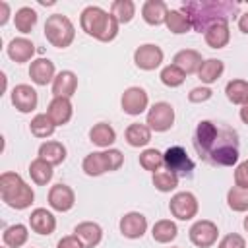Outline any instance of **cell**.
<instances>
[{"label":"cell","mask_w":248,"mask_h":248,"mask_svg":"<svg viewBox=\"0 0 248 248\" xmlns=\"http://www.w3.org/2000/svg\"><path fill=\"white\" fill-rule=\"evenodd\" d=\"M244 105H246V107H248V101H246V103H244Z\"/></svg>","instance_id":"49"},{"label":"cell","mask_w":248,"mask_h":248,"mask_svg":"<svg viewBox=\"0 0 248 248\" xmlns=\"http://www.w3.org/2000/svg\"><path fill=\"white\" fill-rule=\"evenodd\" d=\"M240 120L244 124H248V107L246 105H242V108H240Z\"/></svg>","instance_id":"47"},{"label":"cell","mask_w":248,"mask_h":248,"mask_svg":"<svg viewBox=\"0 0 248 248\" xmlns=\"http://www.w3.org/2000/svg\"><path fill=\"white\" fill-rule=\"evenodd\" d=\"M223 70H225L223 60L207 58V60L202 62V66H200V70H198V78H200L203 83H213V81H217V79L221 78Z\"/></svg>","instance_id":"32"},{"label":"cell","mask_w":248,"mask_h":248,"mask_svg":"<svg viewBox=\"0 0 248 248\" xmlns=\"http://www.w3.org/2000/svg\"><path fill=\"white\" fill-rule=\"evenodd\" d=\"M227 99L234 105H244L248 101V81L246 79H231L225 87Z\"/></svg>","instance_id":"35"},{"label":"cell","mask_w":248,"mask_h":248,"mask_svg":"<svg viewBox=\"0 0 248 248\" xmlns=\"http://www.w3.org/2000/svg\"><path fill=\"white\" fill-rule=\"evenodd\" d=\"M52 174H54V172H52V165L46 163L45 159L37 157V159H33V161L29 163V176H31V180H33L35 184L45 186L46 182H50Z\"/></svg>","instance_id":"30"},{"label":"cell","mask_w":248,"mask_h":248,"mask_svg":"<svg viewBox=\"0 0 248 248\" xmlns=\"http://www.w3.org/2000/svg\"><path fill=\"white\" fill-rule=\"evenodd\" d=\"M167 12H169V8L163 0H145L143 6H141V16H143L145 23H149V25L165 23Z\"/></svg>","instance_id":"24"},{"label":"cell","mask_w":248,"mask_h":248,"mask_svg":"<svg viewBox=\"0 0 248 248\" xmlns=\"http://www.w3.org/2000/svg\"><path fill=\"white\" fill-rule=\"evenodd\" d=\"M46 114L50 116V120H52L56 126L68 124L70 118H72V114H74V108H72L70 99H66V97H54V99L48 103Z\"/></svg>","instance_id":"19"},{"label":"cell","mask_w":248,"mask_h":248,"mask_svg":"<svg viewBox=\"0 0 248 248\" xmlns=\"http://www.w3.org/2000/svg\"><path fill=\"white\" fill-rule=\"evenodd\" d=\"M244 229H246V232H248V215L244 217Z\"/></svg>","instance_id":"48"},{"label":"cell","mask_w":248,"mask_h":248,"mask_svg":"<svg viewBox=\"0 0 248 248\" xmlns=\"http://www.w3.org/2000/svg\"><path fill=\"white\" fill-rule=\"evenodd\" d=\"M35 23H37V12L29 6H23L14 14V25L19 33H31Z\"/></svg>","instance_id":"34"},{"label":"cell","mask_w":248,"mask_h":248,"mask_svg":"<svg viewBox=\"0 0 248 248\" xmlns=\"http://www.w3.org/2000/svg\"><path fill=\"white\" fill-rule=\"evenodd\" d=\"M56 248H85V246H83V242L76 234H68V236H62L58 240Z\"/></svg>","instance_id":"44"},{"label":"cell","mask_w":248,"mask_h":248,"mask_svg":"<svg viewBox=\"0 0 248 248\" xmlns=\"http://www.w3.org/2000/svg\"><path fill=\"white\" fill-rule=\"evenodd\" d=\"M238 29L248 35V12L240 14V17H238Z\"/></svg>","instance_id":"45"},{"label":"cell","mask_w":248,"mask_h":248,"mask_svg":"<svg viewBox=\"0 0 248 248\" xmlns=\"http://www.w3.org/2000/svg\"><path fill=\"white\" fill-rule=\"evenodd\" d=\"M79 25L87 35H91V37H95L103 43H110L118 35V25L120 23L112 14L105 12L103 8L87 6L79 16Z\"/></svg>","instance_id":"3"},{"label":"cell","mask_w":248,"mask_h":248,"mask_svg":"<svg viewBox=\"0 0 248 248\" xmlns=\"http://www.w3.org/2000/svg\"><path fill=\"white\" fill-rule=\"evenodd\" d=\"M140 165L149 170V172H159V169L163 167V153L157 149H145L140 153Z\"/></svg>","instance_id":"38"},{"label":"cell","mask_w":248,"mask_h":248,"mask_svg":"<svg viewBox=\"0 0 248 248\" xmlns=\"http://www.w3.org/2000/svg\"><path fill=\"white\" fill-rule=\"evenodd\" d=\"M124 138L128 141V145L132 147H143L151 141V128L147 124H140V122H134L126 128L124 132Z\"/></svg>","instance_id":"25"},{"label":"cell","mask_w":248,"mask_h":248,"mask_svg":"<svg viewBox=\"0 0 248 248\" xmlns=\"http://www.w3.org/2000/svg\"><path fill=\"white\" fill-rule=\"evenodd\" d=\"M227 203L232 211H248V188L232 186L227 192Z\"/></svg>","instance_id":"37"},{"label":"cell","mask_w":248,"mask_h":248,"mask_svg":"<svg viewBox=\"0 0 248 248\" xmlns=\"http://www.w3.org/2000/svg\"><path fill=\"white\" fill-rule=\"evenodd\" d=\"M89 140L99 147H110L116 141V132L110 124L99 122L89 130Z\"/></svg>","instance_id":"26"},{"label":"cell","mask_w":248,"mask_h":248,"mask_svg":"<svg viewBox=\"0 0 248 248\" xmlns=\"http://www.w3.org/2000/svg\"><path fill=\"white\" fill-rule=\"evenodd\" d=\"M0 6H2V17H0V25H4V23L8 21V17H10V6H8V2H2Z\"/></svg>","instance_id":"46"},{"label":"cell","mask_w":248,"mask_h":248,"mask_svg":"<svg viewBox=\"0 0 248 248\" xmlns=\"http://www.w3.org/2000/svg\"><path fill=\"white\" fill-rule=\"evenodd\" d=\"M231 31H229V21H215L205 29V43L211 48H223L229 45Z\"/></svg>","instance_id":"23"},{"label":"cell","mask_w":248,"mask_h":248,"mask_svg":"<svg viewBox=\"0 0 248 248\" xmlns=\"http://www.w3.org/2000/svg\"><path fill=\"white\" fill-rule=\"evenodd\" d=\"M219 229L209 219H200L190 227V240L198 248H211L217 242Z\"/></svg>","instance_id":"10"},{"label":"cell","mask_w":248,"mask_h":248,"mask_svg":"<svg viewBox=\"0 0 248 248\" xmlns=\"http://www.w3.org/2000/svg\"><path fill=\"white\" fill-rule=\"evenodd\" d=\"M37 91L27 83H19L12 89V105L19 112H31L37 107Z\"/></svg>","instance_id":"15"},{"label":"cell","mask_w":248,"mask_h":248,"mask_svg":"<svg viewBox=\"0 0 248 248\" xmlns=\"http://www.w3.org/2000/svg\"><path fill=\"white\" fill-rule=\"evenodd\" d=\"M54 128H56V124L50 120V116L46 112L35 114L31 124H29V130L35 138H50L54 134Z\"/></svg>","instance_id":"33"},{"label":"cell","mask_w":248,"mask_h":248,"mask_svg":"<svg viewBox=\"0 0 248 248\" xmlns=\"http://www.w3.org/2000/svg\"><path fill=\"white\" fill-rule=\"evenodd\" d=\"M234 186L240 188H248V167L246 163H240L234 170Z\"/></svg>","instance_id":"43"},{"label":"cell","mask_w":248,"mask_h":248,"mask_svg":"<svg viewBox=\"0 0 248 248\" xmlns=\"http://www.w3.org/2000/svg\"><path fill=\"white\" fill-rule=\"evenodd\" d=\"M39 157L45 159L46 163H50L52 167H54V165H60V163H64V159H66V147H64L60 141H54V140L45 141V143H41V147H39Z\"/></svg>","instance_id":"28"},{"label":"cell","mask_w":248,"mask_h":248,"mask_svg":"<svg viewBox=\"0 0 248 248\" xmlns=\"http://www.w3.org/2000/svg\"><path fill=\"white\" fill-rule=\"evenodd\" d=\"M74 234L83 242L85 248H95L103 238V229L93 221H83V223L76 225Z\"/></svg>","instance_id":"21"},{"label":"cell","mask_w":248,"mask_h":248,"mask_svg":"<svg viewBox=\"0 0 248 248\" xmlns=\"http://www.w3.org/2000/svg\"><path fill=\"white\" fill-rule=\"evenodd\" d=\"M29 238V232H27V227L21 225V223H16V225H10L4 229V234H2V240L8 248H21Z\"/></svg>","instance_id":"31"},{"label":"cell","mask_w":248,"mask_h":248,"mask_svg":"<svg viewBox=\"0 0 248 248\" xmlns=\"http://www.w3.org/2000/svg\"><path fill=\"white\" fill-rule=\"evenodd\" d=\"M110 14L118 19V23H128L136 16V4L132 0H114L110 4Z\"/></svg>","instance_id":"36"},{"label":"cell","mask_w":248,"mask_h":248,"mask_svg":"<svg viewBox=\"0 0 248 248\" xmlns=\"http://www.w3.org/2000/svg\"><path fill=\"white\" fill-rule=\"evenodd\" d=\"M236 10V4L231 2H186L182 12L190 17L196 31H203L215 21H227L229 14Z\"/></svg>","instance_id":"2"},{"label":"cell","mask_w":248,"mask_h":248,"mask_svg":"<svg viewBox=\"0 0 248 248\" xmlns=\"http://www.w3.org/2000/svg\"><path fill=\"white\" fill-rule=\"evenodd\" d=\"M151 132H167L174 124V108L170 103L159 101L147 110V122Z\"/></svg>","instance_id":"8"},{"label":"cell","mask_w":248,"mask_h":248,"mask_svg":"<svg viewBox=\"0 0 248 248\" xmlns=\"http://www.w3.org/2000/svg\"><path fill=\"white\" fill-rule=\"evenodd\" d=\"M8 56L16 62V64H23V62H29L35 54V45L25 39V37H16L10 41L8 48H6Z\"/></svg>","instance_id":"17"},{"label":"cell","mask_w":248,"mask_h":248,"mask_svg":"<svg viewBox=\"0 0 248 248\" xmlns=\"http://www.w3.org/2000/svg\"><path fill=\"white\" fill-rule=\"evenodd\" d=\"M153 186L159 192H172L178 186V176L170 170H159L153 174Z\"/></svg>","instance_id":"40"},{"label":"cell","mask_w":248,"mask_h":248,"mask_svg":"<svg viewBox=\"0 0 248 248\" xmlns=\"http://www.w3.org/2000/svg\"><path fill=\"white\" fill-rule=\"evenodd\" d=\"M76 203V194L74 190L68 186V184H54L50 190H48V205L54 209V211H70Z\"/></svg>","instance_id":"13"},{"label":"cell","mask_w":248,"mask_h":248,"mask_svg":"<svg viewBox=\"0 0 248 248\" xmlns=\"http://www.w3.org/2000/svg\"><path fill=\"white\" fill-rule=\"evenodd\" d=\"M45 37L46 41L56 46V48H66L72 45L74 37H76V29L74 23L70 21L68 16L62 14H52L46 17L45 21Z\"/></svg>","instance_id":"6"},{"label":"cell","mask_w":248,"mask_h":248,"mask_svg":"<svg viewBox=\"0 0 248 248\" xmlns=\"http://www.w3.org/2000/svg\"><path fill=\"white\" fill-rule=\"evenodd\" d=\"M161 81L167 85V87H178V85H182L184 83V79H186V74L178 68V66H174V64H169V66H165L163 70H161Z\"/></svg>","instance_id":"39"},{"label":"cell","mask_w":248,"mask_h":248,"mask_svg":"<svg viewBox=\"0 0 248 248\" xmlns=\"http://www.w3.org/2000/svg\"><path fill=\"white\" fill-rule=\"evenodd\" d=\"M29 227H31V231L37 232V234H43V236H45V234H52L54 229H56V219H54V215H52L48 209L37 207V209H33L31 215H29Z\"/></svg>","instance_id":"16"},{"label":"cell","mask_w":248,"mask_h":248,"mask_svg":"<svg viewBox=\"0 0 248 248\" xmlns=\"http://www.w3.org/2000/svg\"><path fill=\"white\" fill-rule=\"evenodd\" d=\"M0 196L2 202L12 209H27L35 200L33 188L17 172L10 170L0 174Z\"/></svg>","instance_id":"4"},{"label":"cell","mask_w":248,"mask_h":248,"mask_svg":"<svg viewBox=\"0 0 248 248\" xmlns=\"http://www.w3.org/2000/svg\"><path fill=\"white\" fill-rule=\"evenodd\" d=\"M178 234V227L174 221L170 219H161L153 225L151 229V236L155 242H161V244H167V242H172Z\"/></svg>","instance_id":"29"},{"label":"cell","mask_w":248,"mask_h":248,"mask_svg":"<svg viewBox=\"0 0 248 248\" xmlns=\"http://www.w3.org/2000/svg\"><path fill=\"white\" fill-rule=\"evenodd\" d=\"M29 78L37 85H46V83L54 81V78H56L54 64L48 58H37V60H33L31 66H29Z\"/></svg>","instance_id":"18"},{"label":"cell","mask_w":248,"mask_h":248,"mask_svg":"<svg viewBox=\"0 0 248 248\" xmlns=\"http://www.w3.org/2000/svg\"><path fill=\"white\" fill-rule=\"evenodd\" d=\"M244 163H246V167H248V161H244Z\"/></svg>","instance_id":"50"},{"label":"cell","mask_w":248,"mask_h":248,"mask_svg":"<svg viewBox=\"0 0 248 248\" xmlns=\"http://www.w3.org/2000/svg\"><path fill=\"white\" fill-rule=\"evenodd\" d=\"M202 62H203L202 54H200L198 50H194V48L178 50V52L174 54V58H172V64H174V66H178L186 76H188V74L198 72V70H200V66H202Z\"/></svg>","instance_id":"22"},{"label":"cell","mask_w":248,"mask_h":248,"mask_svg":"<svg viewBox=\"0 0 248 248\" xmlns=\"http://www.w3.org/2000/svg\"><path fill=\"white\" fill-rule=\"evenodd\" d=\"M124 163V155L118 149H107V151H93L85 155L81 169L87 176H101L110 170H118Z\"/></svg>","instance_id":"5"},{"label":"cell","mask_w":248,"mask_h":248,"mask_svg":"<svg viewBox=\"0 0 248 248\" xmlns=\"http://www.w3.org/2000/svg\"><path fill=\"white\" fill-rule=\"evenodd\" d=\"M147 103H149V99H147L145 89L136 87V85H134V87H128V89L122 93V99H120L122 110H124L126 114H132V116L141 114V112L147 108Z\"/></svg>","instance_id":"12"},{"label":"cell","mask_w":248,"mask_h":248,"mask_svg":"<svg viewBox=\"0 0 248 248\" xmlns=\"http://www.w3.org/2000/svg\"><path fill=\"white\" fill-rule=\"evenodd\" d=\"M134 62L140 70H155L161 66L163 62V50L161 46L153 45V43H145V45H140L136 50H134Z\"/></svg>","instance_id":"11"},{"label":"cell","mask_w":248,"mask_h":248,"mask_svg":"<svg viewBox=\"0 0 248 248\" xmlns=\"http://www.w3.org/2000/svg\"><path fill=\"white\" fill-rule=\"evenodd\" d=\"M163 165L167 170L174 172L176 176H188L194 170V161L180 145H172L163 153Z\"/></svg>","instance_id":"7"},{"label":"cell","mask_w":248,"mask_h":248,"mask_svg":"<svg viewBox=\"0 0 248 248\" xmlns=\"http://www.w3.org/2000/svg\"><path fill=\"white\" fill-rule=\"evenodd\" d=\"M147 231V219L140 211L124 213L120 219V232L126 238H141Z\"/></svg>","instance_id":"14"},{"label":"cell","mask_w":248,"mask_h":248,"mask_svg":"<svg viewBox=\"0 0 248 248\" xmlns=\"http://www.w3.org/2000/svg\"><path fill=\"white\" fill-rule=\"evenodd\" d=\"M217 248H246V240H244V236H240L236 232H231V234H225L221 238Z\"/></svg>","instance_id":"41"},{"label":"cell","mask_w":248,"mask_h":248,"mask_svg":"<svg viewBox=\"0 0 248 248\" xmlns=\"http://www.w3.org/2000/svg\"><path fill=\"white\" fill-rule=\"evenodd\" d=\"M165 25L174 35H182V33H188L192 29V21L182 10H169L167 17H165Z\"/></svg>","instance_id":"27"},{"label":"cell","mask_w":248,"mask_h":248,"mask_svg":"<svg viewBox=\"0 0 248 248\" xmlns=\"http://www.w3.org/2000/svg\"><path fill=\"white\" fill-rule=\"evenodd\" d=\"M78 89V76L70 70H62L56 74L52 81V95L54 97H66L70 99Z\"/></svg>","instance_id":"20"},{"label":"cell","mask_w":248,"mask_h":248,"mask_svg":"<svg viewBox=\"0 0 248 248\" xmlns=\"http://www.w3.org/2000/svg\"><path fill=\"white\" fill-rule=\"evenodd\" d=\"M194 147L198 155L219 167H232L238 161V136L232 128H219L211 120H202L196 126Z\"/></svg>","instance_id":"1"},{"label":"cell","mask_w":248,"mask_h":248,"mask_svg":"<svg viewBox=\"0 0 248 248\" xmlns=\"http://www.w3.org/2000/svg\"><path fill=\"white\" fill-rule=\"evenodd\" d=\"M211 95H213V91L209 89V87H194L190 93H188V101L190 103H203V101H207V99H211Z\"/></svg>","instance_id":"42"},{"label":"cell","mask_w":248,"mask_h":248,"mask_svg":"<svg viewBox=\"0 0 248 248\" xmlns=\"http://www.w3.org/2000/svg\"><path fill=\"white\" fill-rule=\"evenodd\" d=\"M170 215L178 221H190L198 215V200L192 192H178L169 202Z\"/></svg>","instance_id":"9"}]
</instances>
